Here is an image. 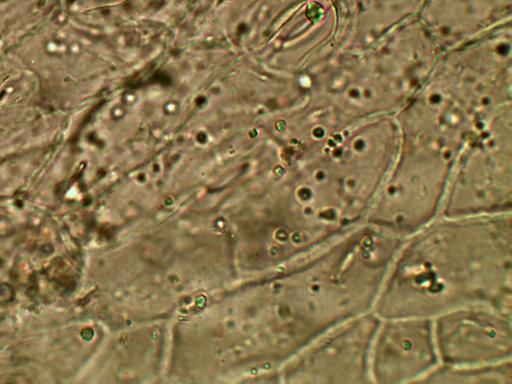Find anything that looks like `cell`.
<instances>
[{
  "mask_svg": "<svg viewBox=\"0 0 512 384\" xmlns=\"http://www.w3.org/2000/svg\"><path fill=\"white\" fill-rule=\"evenodd\" d=\"M472 306L511 310V212L439 216L405 237L373 311L434 319Z\"/></svg>",
  "mask_w": 512,
  "mask_h": 384,
  "instance_id": "1",
  "label": "cell"
},
{
  "mask_svg": "<svg viewBox=\"0 0 512 384\" xmlns=\"http://www.w3.org/2000/svg\"><path fill=\"white\" fill-rule=\"evenodd\" d=\"M492 112L475 128L453 165L440 216L511 212L510 126L505 111Z\"/></svg>",
  "mask_w": 512,
  "mask_h": 384,
  "instance_id": "2",
  "label": "cell"
},
{
  "mask_svg": "<svg viewBox=\"0 0 512 384\" xmlns=\"http://www.w3.org/2000/svg\"><path fill=\"white\" fill-rule=\"evenodd\" d=\"M439 364L477 366L511 359V310L472 306L432 319Z\"/></svg>",
  "mask_w": 512,
  "mask_h": 384,
  "instance_id": "3",
  "label": "cell"
},
{
  "mask_svg": "<svg viewBox=\"0 0 512 384\" xmlns=\"http://www.w3.org/2000/svg\"><path fill=\"white\" fill-rule=\"evenodd\" d=\"M438 364L432 319L381 318L370 352L372 382L420 381Z\"/></svg>",
  "mask_w": 512,
  "mask_h": 384,
  "instance_id": "4",
  "label": "cell"
},
{
  "mask_svg": "<svg viewBox=\"0 0 512 384\" xmlns=\"http://www.w3.org/2000/svg\"><path fill=\"white\" fill-rule=\"evenodd\" d=\"M381 318L374 311L353 318L313 341L312 376L318 382H372L370 352Z\"/></svg>",
  "mask_w": 512,
  "mask_h": 384,
  "instance_id": "5",
  "label": "cell"
},
{
  "mask_svg": "<svg viewBox=\"0 0 512 384\" xmlns=\"http://www.w3.org/2000/svg\"><path fill=\"white\" fill-rule=\"evenodd\" d=\"M511 359L487 365L454 366L438 364L420 382L511 383Z\"/></svg>",
  "mask_w": 512,
  "mask_h": 384,
  "instance_id": "6",
  "label": "cell"
}]
</instances>
